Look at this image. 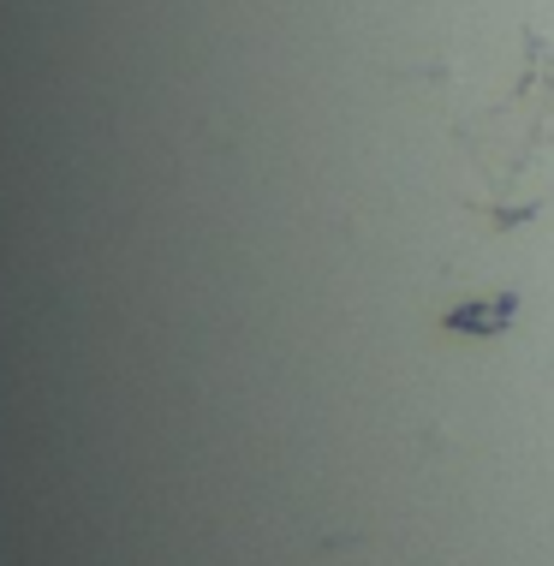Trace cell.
<instances>
[{
	"label": "cell",
	"mask_w": 554,
	"mask_h": 566,
	"mask_svg": "<svg viewBox=\"0 0 554 566\" xmlns=\"http://www.w3.org/2000/svg\"><path fill=\"white\" fill-rule=\"evenodd\" d=\"M519 42H525V66H519L513 90L495 108L453 126L459 149L489 191L483 216L501 233L525 227L554 203V42L536 24L519 30Z\"/></svg>",
	"instance_id": "obj_1"
},
{
	"label": "cell",
	"mask_w": 554,
	"mask_h": 566,
	"mask_svg": "<svg viewBox=\"0 0 554 566\" xmlns=\"http://www.w3.org/2000/svg\"><path fill=\"white\" fill-rule=\"evenodd\" d=\"M519 316V293L506 286L495 298H471V304H453V311H441V328L448 334H471V340H495V334L513 328Z\"/></svg>",
	"instance_id": "obj_2"
}]
</instances>
